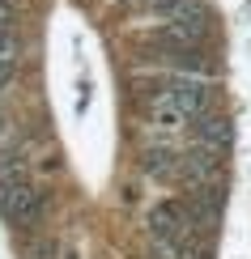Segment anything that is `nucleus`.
<instances>
[{"label": "nucleus", "instance_id": "obj_1", "mask_svg": "<svg viewBox=\"0 0 251 259\" xmlns=\"http://www.w3.org/2000/svg\"><path fill=\"white\" fill-rule=\"evenodd\" d=\"M204 111H209V90L200 77H170L149 98V123L158 132H179L192 119H200Z\"/></svg>", "mask_w": 251, "mask_h": 259}, {"label": "nucleus", "instance_id": "obj_2", "mask_svg": "<svg viewBox=\"0 0 251 259\" xmlns=\"http://www.w3.org/2000/svg\"><path fill=\"white\" fill-rule=\"evenodd\" d=\"M0 212H5L13 225H34L39 212H43V196L30 187L26 179H13L5 187V196H0Z\"/></svg>", "mask_w": 251, "mask_h": 259}, {"label": "nucleus", "instance_id": "obj_3", "mask_svg": "<svg viewBox=\"0 0 251 259\" xmlns=\"http://www.w3.org/2000/svg\"><path fill=\"white\" fill-rule=\"evenodd\" d=\"M188 225H192V212L183 208L179 200H162V204H154V212H149V234H154V242H183Z\"/></svg>", "mask_w": 251, "mask_h": 259}, {"label": "nucleus", "instance_id": "obj_4", "mask_svg": "<svg viewBox=\"0 0 251 259\" xmlns=\"http://www.w3.org/2000/svg\"><path fill=\"white\" fill-rule=\"evenodd\" d=\"M140 166H145V175H154V179H174L183 170V157L174 153V149H166V145H154V149L140 153Z\"/></svg>", "mask_w": 251, "mask_h": 259}, {"label": "nucleus", "instance_id": "obj_5", "mask_svg": "<svg viewBox=\"0 0 251 259\" xmlns=\"http://www.w3.org/2000/svg\"><path fill=\"white\" fill-rule=\"evenodd\" d=\"M17 64V17L13 5H0V68Z\"/></svg>", "mask_w": 251, "mask_h": 259}, {"label": "nucleus", "instance_id": "obj_6", "mask_svg": "<svg viewBox=\"0 0 251 259\" xmlns=\"http://www.w3.org/2000/svg\"><path fill=\"white\" fill-rule=\"evenodd\" d=\"M196 123H200V127H196L200 145H209V149H222V145H230V123H226L222 115H209V111H204Z\"/></svg>", "mask_w": 251, "mask_h": 259}, {"label": "nucleus", "instance_id": "obj_7", "mask_svg": "<svg viewBox=\"0 0 251 259\" xmlns=\"http://www.w3.org/2000/svg\"><path fill=\"white\" fill-rule=\"evenodd\" d=\"M0 5H9V0H0Z\"/></svg>", "mask_w": 251, "mask_h": 259}]
</instances>
